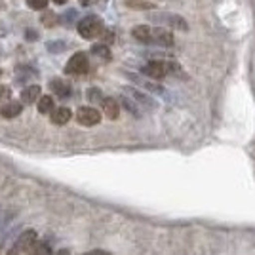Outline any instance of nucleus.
Here are the masks:
<instances>
[{"label": "nucleus", "mask_w": 255, "mask_h": 255, "mask_svg": "<svg viewBox=\"0 0 255 255\" xmlns=\"http://www.w3.org/2000/svg\"><path fill=\"white\" fill-rule=\"evenodd\" d=\"M126 6L131 10H150V8H154V4L145 2V0H126Z\"/></svg>", "instance_id": "nucleus-14"}, {"label": "nucleus", "mask_w": 255, "mask_h": 255, "mask_svg": "<svg viewBox=\"0 0 255 255\" xmlns=\"http://www.w3.org/2000/svg\"><path fill=\"white\" fill-rule=\"evenodd\" d=\"M48 2H50V0H27V6H29L31 10L42 11V10H48Z\"/></svg>", "instance_id": "nucleus-15"}, {"label": "nucleus", "mask_w": 255, "mask_h": 255, "mask_svg": "<svg viewBox=\"0 0 255 255\" xmlns=\"http://www.w3.org/2000/svg\"><path fill=\"white\" fill-rule=\"evenodd\" d=\"M92 52L96 53V55H99L101 59H111V53H109V46H105V44L94 46V48H92Z\"/></svg>", "instance_id": "nucleus-17"}, {"label": "nucleus", "mask_w": 255, "mask_h": 255, "mask_svg": "<svg viewBox=\"0 0 255 255\" xmlns=\"http://www.w3.org/2000/svg\"><path fill=\"white\" fill-rule=\"evenodd\" d=\"M131 36L143 44H158V46H173V34L166 29L158 27H149V25H139L133 27Z\"/></svg>", "instance_id": "nucleus-1"}, {"label": "nucleus", "mask_w": 255, "mask_h": 255, "mask_svg": "<svg viewBox=\"0 0 255 255\" xmlns=\"http://www.w3.org/2000/svg\"><path fill=\"white\" fill-rule=\"evenodd\" d=\"M36 107H38V113H40V115H52V111L55 109V105H53V97L42 96L38 101H36Z\"/></svg>", "instance_id": "nucleus-12"}, {"label": "nucleus", "mask_w": 255, "mask_h": 255, "mask_svg": "<svg viewBox=\"0 0 255 255\" xmlns=\"http://www.w3.org/2000/svg\"><path fill=\"white\" fill-rule=\"evenodd\" d=\"M101 36H103V42H105V46L109 42H113V40H115V34H113V32H109V31H103V34H101Z\"/></svg>", "instance_id": "nucleus-19"}, {"label": "nucleus", "mask_w": 255, "mask_h": 255, "mask_svg": "<svg viewBox=\"0 0 255 255\" xmlns=\"http://www.w3.org/2000/svg\"><path fill=\"white\" fill-rule=\"evenodd\" d=\"M27 255H53L52 250H50V244H46V242H38L36 240V244L31 248V252Z\"/></svg>", "instance_id": "nucleus-13"}, {"label": "nucleus", "mask_w": 255, "mask_h": 255, "mask_svg": "<svg viewBox=\"0 0 255 255\" xmlns=\"http://www.w3.org/2000/svg\"><path fill=\"white\" fill-rule=\"evenodd\" d=\"M76 122L82 126H97L101 122V113L94 107H80L76 111Z\"/></svg>", "instance_id": "nucleus-5"}, {"label": "nucleus", "mask_w": 255, "mask_h": 255, "mask_svg": "<svg viewBox=\"0 0 255 255\" xmlns=\"http://www.w3.org/2000/svg\"><path fill=\"white\" fill-rule=\"evenodd\" d=\"M50 88H52V92L57 97H69L71 96V86H69V82L61 80V78H53L52 82H50Z\"/></svg>", "instance_id": "nucleus-11"}, {"label": "nucleus", "mask_w": 255, "mask_h": 255, "mask_svg": "<svg viewBox=\"0 0 255 255\" xmlns=\"http://www.w3.org/2000/svg\"><path fill=\"white\" fill-rule=\"evenodd\" d=\"M143 73L154 80H162L164 76L170 73V63H164V61H150L143 67Z\"/></svg>", "instance_id": "nucleus-6"}, {"label": "nucleus", "mask_w": 255, "mask_h": 255, "mask_svg": "<svg viewBox=\"0 0 255 255\" xmlns=\"http://www.w3.org/2000/svg\"><path fill=\"white\" fill-rule=\"evenodd\" d=\"M80 2H84V4H86V2H88V0H80Z\"/></svg>", "instance_id": "nucleus-23"}, {"label": "nucleus", "mask_w": 255, "mask_h": 255, "mask_svg": "<svg viewBox=\"0 0 255 255\" xmlns=\"http://www.w3.org/2000/svg\"><path fill=\"white\" fill-rule=\"evenodd\" d=\"M34 244H36V233L34 231H25V233L19 234V238L15 240V244H13L8 255H27Z\"/></svg>", "instance_id": "nucleus-4"}, {"label": "nucleus", "mask_w": 255, "mask_h": 255, "mask_svg": "<svg viewBox=\"0 0 255 255\" xmlns=\"http://www.w3.org/2000/svg\"><path fill=\"white\" fill-rule=\"evenodd\" d=\"M71 117H73L71 109H67V107H57V109L52 111L50 120H52V124H55V126H65V124L71 120Z\"/></svg>", "instance_id": "nucleus-9"}, {"label": "nucleus", "mask_w": 255, "mask_h": 255, "mask_svg": "<svg viewBox=\"0 0 255 255\" xmlns=\"http://www.w3.org/2000/svg\"><path fill=\"white\" fill-rule=\"evenodd\" d=\"M101 105H103V113H105V117L109 118V120H117V118L120 117V105H118L117 99H113V97H103Z\"/></svg>", "instance_id": "nucleus-10"}, {"label": "nucleus", "mask_w": 255, "mask_h": 255, "mask_svg": "<svg viewBox=\"0 0 255 255\" xmlns=\"http://www.w3.org/2000/svg\"><path fill=\"white\" fill-rule=\"evenodd\" d=\"M103 31H105V25L101 21V17H97V15H88V17L80 19V23H78V32L86 40L99 38L103 34Z\"/></svg>", "instance_id": "nucleus-2"}, {"label": "nucleus", "mask_w": 255, "mask_h": 255, "mask_svg": "<svg viewBox=\"0 0 255 255\" xmlns=\"http://www.w3.org/2000/svg\"><path fill=\"white\" fill-rule=\"evenodd\" d=\"M23 113L21 101H8L0 107V117L2 118H15Z\"/></svg>", "instance_id": "nucleus-8"}, {"label": "nucleus", "mask_w": 255, "mask_h": 255, "mask_svg": "<svg viewBox=\"0 0 255 255\" xmlns=\"http://www.w3.org/2000/svg\"><path fill=\"white\" fill-rule=\"evenodd\" d=\"M84 255H111V254H107L103 250H94V252H88V254H84Z\"/></svg>", "instance_id": "nucleus-20"}, {"label": "nucleus", "mask_w": 255, "mask_h": 255, "mask_svg": "<svg viewBox=\"0 0 255 255\" xmlns=\"http://www.w3.org/2000/svg\"><path fill=\"white\" fill-rule=\"evenodd\" d=\"M88 99L90 101H103V94H101V90H97V88H90L88 90Z\"/></svg>", "instance_id": "nucleus-18"}, {"label": "nucleus", "mask_w": 255, "mask_h": 255, "mask_svg": "<svg viewBox=\"0 0 255 255\" xmlns=\"http://www.w3.org/2000/svg\"><path fill=\"white\" fill-rule=\"evenodd\" d=\"M88 69H90V59L84 52H76L65 65V73L73 76L84 75V73H88Z\"/></svg>", "instance_id": "nucleus-3"}, {"label": "nucleus", "mask_w": 255, "mask_h": 255, "mask_svg": "<svg viewBox=\"0 0 255 255\" xmlns=\"http://www.w3.org/2000/svg\"><path fill=\"white\" fill-rule=\"evenodd\" d=\"M40 21H42L46 27H55V25H57V15H55L53 11L46 10V13L42 15V19H40Z\"/></svg>", "instance_id": "nucleus-16"}, {"label": "nucleus", "mask_w": 255, "mask_h": 255, "mask_svg": "<svg viewBox=\"0 0 255 255\" xmlns=\"http://www.w3.org/2000/svg\"><path fill=\"white\" fill-rule=\"evenodd\" d=\"M21 103L25 105H32V103H36L40 97H42V90H40V86L38 84H32V86H27V88H23L21 90Z\"/></svg>", "instance_id": "nucleus-7"}, {"label": "nucleus", "mask_w": 255, "mask_h": 255, "mask_svg": "<svg viewBox=\"0 0 255 255\" xmlns=\"http://www.w3.org/2000/svg\"><path fill=\"white\" fill-rule=\"evenodd\" d=\"M57 255H71V254H69L67 250H63V252H59V254H57Z\"/></svg>", "instance_id": "nucleus-22"}, {"label": "nucleus", "mask_w": 255, "mask_h": 255, "mask_svg": "<svg viewBox=\"0 0 255 255\" xmlns=\"http://www.w3.org/2000/svg\"><path fill=\"white\" fill-rule=\"evenodd\" d=\"M53 2H55V4H67L69 0H53Z\"/></svg>", "instance_id": "nucleus-21"}]
</instances>
